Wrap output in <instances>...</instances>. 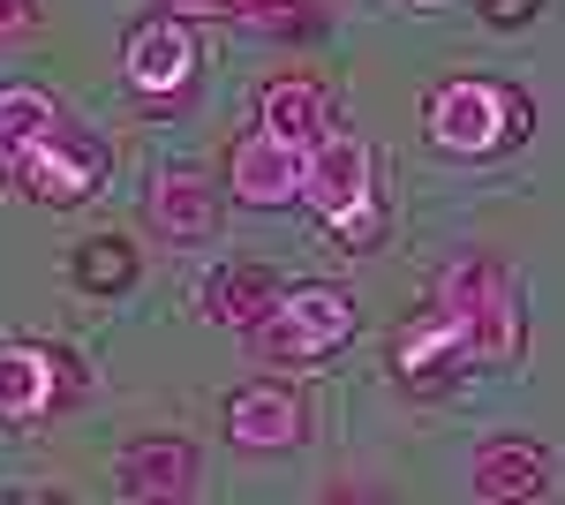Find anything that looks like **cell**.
<instances>
[{"instance_id": "cell-1", "label": "cell", "mask_w": 565, "mask_h": 505, "mask_svg": "<svg viewBox=\"0 0 565 505\" xmlns=\"http://www.w3.org/2000/svg\"><path fill=\"white\" fill-rule=\"evenodd\" d=\"M430 309L460 333V355H468V362H513V355H521V302H513V280H505L490 256L445 264Z\"/></svg>"}, {"instance_id": "cell-2", "label": "cell", "mask_w": 565, "mask_h": 505, "mask_svg": "<svg viewBox=\"0 0 565 505\" xmlns=\"http://www.w3.org/2000/svg\"><path fill=\"white\" fill-rule=\"evenodd\" d=\"M302 197L317 204V219L340 227L348 242H377V173H370L362 136H348L340 122L302 151Z\"/></svg>"}, {"instance_id": "cell-3", "label": "cell", "mask_w": 565, "mask_h": 505, "mask_svg": "<svg viewBox=\"0 0 565 505\" xmlns=\"http://www.w3.org/2000/svg\"><path fill=\"white\" fill-rule=\"evenodd\" d=\"M423 128H430L437 151H452V159H482V151H498V144L527 136V98H521V91H505V84H482V76H460V84L430 91Z\"/></svg>"}, {"instance_id": "cell-4", "label": "cell", "mask_w": 565, "mask_h": 505, "mask_svg": "<svg viewBox=\"0 0 565 505\" xmlns=\"http://www.w3.org/2000/svg\"><path fill=\"white\" fill-rule=\"evenodd\" d=\"M249 333H257L264 362H317V355H332L354 333V302L340 287H324V280H309L295 295H271V309Z\"/></svg>"}, {"instance_id": "cell-5", "label": "cell", "mask_w": 565, "mask_h": 505, "mask_svg": "<svg viewBox=\"0 0 565 505\" xmlns=\"http://www.w3.org/2000/svg\"><path fill=\"white\" fill-rule=\"evenodd\" d=\"M8 173H15L31 197H45V204H84L90 189L106 181V159L90 151L84 136L45 128V136H31V144H15V151H8Z\"/></svg>"}, {"instance_id": "cell-6", "label": "cell", "mask_w": 565, "mask_h": 505, "mask_svg": "<svg viewBox=\"0 0 565 505\" xmlns=\"http://www.w3.org/2000/svg\"><path fill=\"white\" fill-rule=\"evenodd\" d=\"M226 181H234V197H242V204L279 211V204H295V197H302V151L257 128V136H242V144H234Z\"/></svg>"}, {"instance_id": "cell-7", "label": "cell", "mask_w": 565, "mask_h": 505, "mask_svg": "<svg viewBox=\"0 0 565 505\" xmlns=\"http://www.w3.org/2000/svg\"><path fill=\"white\" fill-rule=\"evenodd\" d=\"M121 76H129L143 98H181L189 76H196V45H189L181 23H143V31H129Z\"/></svg>"}, {"instance_id": "cell-8", "label": "cell", "mask_w": 565, "mask_h": 505, "mask_svg": "<svg viewBox=\"0 0 565 505\" xmlns=\"http://www.w3.org/2000/svg\"><path fill=\"white\" fill-rule=\"evenodd\" d=\"M226 438L249 445V453H279V445L302 438V400L279 392V385H242L226 400Z\"/></svg>"}, {"instance_id": "cell-9", "label": "cell", "mask_w": 565, "mask_h": 505, "mask_svg": "<svg viewBox=\"0 0 565 505\" xmlns=\"http://www.w3.org/2000/svg\"><path fill=\"white\" fill-rule=\"evenodd\" d=\"M121 498L151 505V498H196V453L181 438H151V445H129L121 453Z\"/></svg>"}, {"instance_id": "cell-10", "label": "cell", "mask_w": 565, "mask_h": 505, "mask_svg": "<svg viewBox=\"0 0 565 505\" xmlns=\"http://www.w3.org/2000/svg\"><path fill=\"white\" fill-rule=\"evenodd\" d=\"M257 114H264V136H279V144L309 151V144L332 128V98L309 84V76H279V84L257 91Z\"/></svg>"}, {"instance_id": "cell-11", "label": "cell", "mask_w": 565, "mask_h": 505, "mask_svg": "<svg viewBox=\"0 0 565 505\" xmlns=\"http://www.w3.org/2000/svg\"><path fill=\"white\" fill-rule=\"evenodd\" d=\"M468 483H476V498H490V505L551 498V453H543V445H482Z\"/></svg>"}, {"instance_id": "cell-12", "label": "cell", "mask_w": 565, "mask_h": 505, "mask_svg": "<svg viewBox=\"0 0 565 505\" xmlns=\"http://www.w3.org/2000/svg\"><path fill=\"white\" fill-rule=\"evenodd\" d=\"M151 227L167 234V242H196V234H212V181L196 167H167L151 181Z\"/></svg>"}, {"instance_id": "cell-13", "label": "cell", "mask_w": 565, "mask_h": 505, "mask_svg": "<svg viewBox=\"0 0 565 505\" xmlns=\"http://www.w3.org/2000/svg\"><path fill=\"white\" fill-rule=\"evenodd\" d=\"M61 392V370L45 347H0V422H31L53 408Z\"/></svg>"}, {"instance_id": "cell-14", "label": "cell", "mask_w": 565, "mask_h": 505, "mask_svg": "<svg viewBox=\"0 0 565 505\" xmlns=\"http://www.w3.org/2000/svg\"><path fill=\"white\" fill-rule=\"evenodd\" d=\"M392 362H399V378H407V385H430L437 370H460L468 355H460V333H452L437 309H423L407 333L392 339Z\"/></svg>"}, {"instance_id": "cell-15", "label": "cell", "mask_w": 565, "mask_h": 505, "mask_svg": "<svg viewBox=\"0 0 565 505\" xmlns=\"http://www.w3.org/2000/svg\"><path fill=\"white\" fill-rule=\"evenodd\" d=\"M45 128H61V106H53L39 84H8L0 91V144H8V151L31 144V136H45Z\"/></svg>"}, {"instance_id": "cell-16", "label": "cell", "mask_w": 565, "mask_h": 505, "mask_svg": "<svg viewBox=\"0 0 565 505\" xmlns=\"http://www.w3.org/2000/svg\"><path fill=\"white\" fill-rule=\"evenodd\" d=\"M264 309H271V280H264V272L234 264V272L212 280V317H226V325H257Z\"/></svg>"}, {"instance_id": "cell-17", "label": "cell", "mask_w": 565, "mask_h": 505, "mask_svg": "<svg viewBox=\"0 0 565 505\" xmlns=\"http://www.w3.org/2000/svg\"><path fill=\"white\" fill-rule=\"evenodd\" d=\"M76 280H84L90 295H114V287H129V250L121 242H90L76 256Z\"/></svg>"}, {"instance_id": "cell-18", "label": "cell", "mask_w": 565, "mask_h": 505, "mask_svg": "<svg viewBox=\"0 0 565 505\" xmlns=\"http://www.w3.org/2000/svg\"><path fill=\"white\" fill-rule=\"evenodd\" d=\"M174 15H226V23H242V8L249 0H167Z\"/></svg>"}, {"instance_id": "cell-19", "label": "cell", "mask_w": 565, "mask_h": 505, "mask_svg": "<svg viewBox=\"0 0 565 505\" xmlns=\"http://www.w3.org/2000/svg\"><path fill=\"white\" fill-rule=\"evenodd\" d=\"M482 8V23H527L535 15V0H476Z\"/></svg>"}, {"instance_id": "cell-20", "label": "cell", "mask_w": 565, "mask_h": 505, "mask_svg": "<svg viewBox=\"0 0 565 505\" xmlns=\"http://www.w3.org/2000/svg\"><path fill=\"white\" fill-rule=\"evenodd\" d=\"M31 23V0H0V31H23Z\"/></svg>"}, {"instance_id": "cell-21", "label": "cell", "mask_w": 565, "mask_h": 505, "mask_svg": "<svg viewBox=\"0 0 565 505\" xmlns=\"http://www.w3.org/2000/svg\"><path fill=\"white\" fill-rule=\"evenodd\" d=\"M0 173H8V144H0Z\"/></svg>"}]
</instances>
